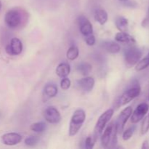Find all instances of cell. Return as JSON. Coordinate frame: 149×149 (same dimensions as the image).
<instances>
[{"label": "cell", "instance_id": "obj_18", "mask_svg": "<svg viewBox=\"0 0 149 149\" xmlns=\"http://www.w3.org/2000/svg\"><path fill=\"white\" fill-rule=\"evenodd\" d=\"M115 24H116V28L119 31L127 32L128 29V20L126 17L123 16H119L116 18L115 20Z\"/></svg>", "mask_w": 149, "mask_h": 149}, {"label": "cell", "instance_id": "obj_6", "mask_svg": "<svg viewBox=\"0 0 149 149\" xmlns=\"http://www.w3.org/2000/svg\"><path fill=\"white\" fill-rule=\"evenodd\" d=\"M142 57V52L135 47H131L125 52V61L127 66L132 67L136 65Z\"/></svg>", "mask_w": 149, "mask_h": 149}, {"label": "cell", "instance_id": "obj_16", "mask_svg": "<svg viewBox=\"0 0 149 149\" xmlns=\"http://www.w3.org/2000/svg\"><path fill=\"white\" fill-rule=\"evenodd\" d=\"M115 40L121 43H135V39L127 32L120 31L115 36Z\"/></svg>", "mask_w": 149, "mask_h": 149}, {"label": "cell", "instance_id": "obj_34", "mask_svg": "<svg viewBox=\"0 0 149 149\" xmlns=\"http://www.w3.org/2000/svg\"><path fill=\"white\" fill-rule=\"evenodd\" d=\"M148 57L149 58V53H148Z\"/></svg>", "mask_w": 149, "mask_h": 149}, {"label": "cell", "instance_id": "obj_31", "mask_svg": "<svg viewBox=\"0 0 149 149\" xmlns=\"http://www.w3.org/2000/svg\"><path fill=\"white\" fill-rule=\"evenodd\" d=\"M143 149H149V143H148V141H147V140H146L145 141H143V145H142V147H141Z\"/></svg>", "mask_w": 149, "mask_h": 149}, {"label": "cell", "instance_id": "obj_27", "mask_svg": "<svg viewBox=\"0 0 149 149\" xmlns=\"http://www.w3.org/2000/svg\"><path fill=\"white\" fill-rule=\"evenodd\" d=\"M149 130V114L146 117L144 118V119L143 120L142 125H141V134L142 135H145L146 133H147V132Z\"/></svg>", "mask_w": 149, "mask_h": 149}, {"label": "cell", "instance_id": "obj_9", "mask_svg": "<svg viewBox=\"0 0 149 149\" xmlns=\"http://www.w3.org/2000/svg\"><path fill=\"white\" fill-rule=\"evenodd\" d=\"M45 120L50 124H57L61 122V115L59 111L53 106H49L44 112Z\"/></svg>", "mask_w": 149, "mask_h": 149}, {"label": "cell", "instance_id": "obj_24", "mask_svg": "<svg viewBox=\"0 0 149 149\" xmlns=\"http://www.w3.org/2000/svg\"><path fill=\"white\" fill-rule=\"evenodd\" d=\"M38 142H39V138L36 136H33V135L27 137L24 141L25 145L29 147L34 146L35 145L37 144Z\"/></svg>", "mask_w": 149, "mask_h": 149}, {"label": "cell", "instance_id": "obj_12", "mask_svg": "<svg viewBox=\"0 0 149 149\" xmlns=\"http://www.w3.org/2000/svg\"><path fill=\"white\" fill-rule=\"evenodd\" d=\"M78 23L80 32L83 36H86L93 33V25L90 20L84 15H80L78 17Z\"/></svg>", "mask_w": 149, "mask_h": 149}, {"label": "cell", "instance_id": "obj_13", "mask_svg": "<svg viewBox=\"0 0 149 149\" xmlns=\"http://www.w3.org/2000/svg\"><path fill=\"white\" fill-rule=\"evenodd\" d=\"M77 86L79 90L85 93L92 91L95 86V79L91 77H86L77 81Z\"/></svg>", "mask_w": 149, "mask_h": 149}, {"label": "cell", "instance_id": "obj_35", "mask_svg": "<svg viewBox=\"0 0 149 149\" xmlns=\"http://www.w3.org/2000/svg\"><path fill=\"white\" fill-rule=\"evenodd\" d=\"M148 100H149V95H148Z\"/></svg>", "mask_w": 149, "mask_h": 149}, {"label": "cell", "instance_id": "obj_22", "mask_svg": "<svg viewBox=\"0 0 149 149\" xmlns=\"http://www.w3.org/2000/svg\"><path fill=\"white\" fill-rule=\"evenodd\" d=\"M47 125L45 122H39L33 123L31 125L30 129L33 132H43L44 131L46 130Z\"/></svg>", "mask_w": 149, "mask_h": 149}, {"label": "cell", "instance_id": "obj_30", "mask_svg": "<svg viewBox=\"0 0 149 149\" xmlns=\"http://www.w3.org/2000/svg\"><path fill=\"white\" fill-rule=\"evenodd\" d=\"M141 25H142L143 27L148 28V29H149V9H148V13H147L146 17L143 19V20L142 21Z\"/></svg>", "mask_w": 149, "mask_h": 149}, {"label": "cell", "instance_id": "obj_15", "mask_svg": "<svg viewBox=\"0 0 149 149\" xmlns=\"http://www.w3.org/2000/svg\"><path fill=\"white\" fill-rule=\"evenodd\" d=\"M71 72V67L67 63H61L57 66L55 73L61 78L66 77Z\"/></svg>", "mask_w": 149, "mask_h": 149}, {"label": "cell", "instance_id": "obj_14", "mask_svg": "<svg viewBox=\"0 0 149 149\" xmlns=\"http://www.w3.org/2000/svg\"><path fill=\"white\" fill-rule=\"evenodd\" d=\"M58 93V87L54 84H48L45 87L42 94V100L47 101L49 99L54 97Z\"/></svg>", "mask_w": 149, "mask_h": 149}, {"label": "cell", "instance_id": "obj_33", "mask_svg": "<svg viewBox=\"0 0 149 149\" xmlns=\"http://www.w3.org/2000/svg\"><path fill=\"white\" fill-rule=\"evenodd\" d=\"M119 1H127V0H119Z\"/></svg>", "mask_w": 149, "mask_h": 149}, {"label": "cell", "instance_id": "obj_28", "mask_svg": "<svg viewBox=\"0 0 149 149\" xmlns=\"http://www.w3.org/2000/svg\"><path fill=\"white\" fill-rule=\"evenodd\" d=\"M71 80L68 78H66V77H64V78H62V80L61 81V87L62 90H67L70 88L71 87Z\"/></svg>", "mask_w": 149, "mask_h": 149}, {"label": "cell", "instance_id": "obj_7", "mask_svg": "<svg viewBox=\"0 0 149 149\" xmlns=\"http://www.w3.org/2000/svg\"><path fill=\"white\" fill-rule=\"evenodd\" d=\"M132 108L131 106H127V107L125 108V109L122 111V112H121L120 114L118 116L117 119H116V123H115L118 133L123 131L124 127H125L129 118L132 115Z\"/></svg>", "mask_w": 149, "mask_h": 149}, {"label": "cell", "instance_id": "obj_21", "mask_svg": "<svg viewBox=\"0 0 149 149\" xmlns=\"http://www.w3.org/2000/svg\"><path fill=\"white\" fill-rule=\"evenodd\" d=\"M79 54V49L76 46H71L68 48V51L66 52V57L70 61H74L77 59Z\"/></svg>", "mask_w": 149, "mask_h": 149}, {"label": "cell", "instance_id": "obj_23", "mask_svg": "<svg viewBox=\"0 0 149 149\" xmlns=\"http://www.w3.org/2000/svg\"><path fill=\"white\" fill-rule=\"evenodd\" d=\"M149 66V58L146 57L144 58L143 59L140 60L138 63H137L136 65H135V70L138 71H143V70L146 69Z\"/></svg>", "mask_w": 149, "mask_h": 149}, {"label": "cell", "instance_id": "obj_17", "mask_svg": "<svg viewBox=\"0 0 149 149\" xmlns=\"http://www.w3.org/2000/svg\"><path fill=\"white\" fill-rule=\"evenodd\" d=\"M94 18L95 21L103 26L108 20V13L103 9L98 8L95 11Z\"/></svg>", "mask_w": 149, "mask_h": 149}, {"label": "cell", "instance_id": "obj_20", "mask_svg": "<svg viewBox=\"0 0 149 149\" xmlns=\"http://www.w3.org/2000/svg\"><path fill=\"white\" fill-rule=\"evenodd\" d=\"M93 67L89 63H81L77 66V70L83 76H87L92 71Z\"/></svg>", "mask_w": 149, "mask_h": 149}, {"label": "cell", "instance_id": "obj_2", "mask_svg": "<svg viewBox=\"0 0 149 149\" xmlns=\"http://www.w3.org/2000/svg\"><path fill=\"white\" fill-rule=\"evenodd\" d=\"M86 119V113L83 109H77L73 113L69 124V136H74L78 133Z\"/></svg>", "mask_w": 149, "mask_h": 149}, {"label": "cell", "instance_id": "obj_4", "mask_svg": "<svg viewBox=\"0 0 149 149\" xmlns=\"http://www.w3.org/2000/svg\"><path fill=\"white\" fill-rule=\"evenodd\" d=\"M133 87H130L119 98L117 99L116 103V109H119V107L125 106L126 104L129 103L130 102L132 101L133 99L138 97L141 93V87L139 85V83L136 82L133 84Z\"/></svg>", "mask_w": 149, "mask_h": 149}, {"label": "cell", "instance_id": "obj_8", "mask_svg": "<svg viewBox=\"0 0 149 149\" xmlns=\"http://www.w3.org/2000/svg\"><path fill=\"white\" fill-rule=\"evenodd\" d=\"M149 106L146 103H142L138 105L131 115V122L133 124L138 123L147 114Z\"/></svg>", "mask_w": 149, "mask_h": 149}, {"label": "cell", "instance_id": "obj_32", "mask_svg": "<svg viewBox=\"0 0 149 149\" xmlns=\"http://www.w3.org/2000/svg\"><path fill=\"white\" fill-rule=\"evenodd\" d=\"M1 7H2V4H1V1H0V10H1Z\"/></svg>", "mask_w": 149, "mask_h": 149}, {"label": "cell", "instance_id": "obj_25", "mask_svg": "<svg viewBox=\"0 0 149 149\" xmlns=\"http://www.w3.org/2000/svg\"><path fill=\"white\" fill-rule=\"evenodd\" d=\"M96 139L94 137V135H90V136L87 137L85 140V142H84V146H85V148L87 149H92L94 147Z\"/></svg>", "mask_w": 149, "mask_h": 149}, {"label": "cell", "instance_id": "obj_26", "mask_svg": "<svg viewBox=\"0 0 149 149\" xmlns=\"http://www.w3.org/2000/svg\"><path fill=\"white\" fill-rule=\"evenodd\" d=\"M135 129H136L135 126H131L130 127L126 130L123 132V135H122V138H123L124 141H128L129 139H130L132 138V135H133L134 132H135Z\"/></svg>", "mask_w": 149, "mask_h": 149}, {"label": "cell", "instance_id": "obj_29", "mask_svg": "<svg viewBox=\"0 0 149 149\" xmlns=\"http://www.w3.org/2000/svg\"><path fill=\"white\" fill-rule=\"evenodd\" d=\"M84 37H85L84 40H85L87 45H89V46H93L95 44V36L93 33L87 35V36H84Z\"/></svg>", "mask_w": 149, "mask_h": 149}, {"label": "cell", "instance_id": "obj_3", "mask_svg": "<svg viewBox=\"0 0 149 149\" xmlns=\"http://www.w3.org/2000/svg\"><path fill=\"white\" fill-rule=\"evenodd\" d=\"M117 130L115 124L113 122L109 124L105 130L104 132L102 134L101 139V145L103 148H111V147H114L117 143Z\"/></svg>", "mask_w": 149, "mask_h": 149}, {"label": "cell", "instance_id": "obj_5", "mask_svg": "<svg viewBox=\"0 0 149 149\" xmlns=\"http://www.w3.org/2000/svg\"><path fill=\"white\" fill-rule=\"evenodd\" d=\"M113 112H114L113 109H109L106 110L105 112H103L100 115V117L98 118L97 122H96L95 126L94 134H93V135H94V137L96 139H97L98 137L102 134L108 122L111 120V119L113 116Z\"/></svg>", "mask_w": 149, "mask_h": 149}, {"label": "cell", "instance_id": "obj_11", "mask_svg": "<svg viewBox=\"0 0 149 149\" xmlns=\"http://www.w3.org/2000/svg\"><path fill=\"white\" fill-rule=\"evenodd\" d=\"M1 141L3 144L6 146H15L20 143L22 141V136L16 132H9L4 134L1 137Z\"/></svg>", "mask_w": 149, "mask_h": 149}, {"label": "cell", "instance_id": "obj_1", "mask_svg": "<svg viewBox=\"0 0 149 149\" xmlns=\"http://www.w3.org/2000/svg\"><path fill=\"white\" fill-rule=\"evenodd\" d=\"M26 11L20 8H13L8 10L4 16V22L10 29H17L22 26L23 22L26 21Z\"/></svg>", "mask_w": 149, "mask_h": 149}, {"label": "cell", "instance_id": "obj_19", "mask_svg": "<svg viewBox=\"0 0 149 149\" xmlns=\"http://www.w3.org/2000/svg\"><path fill=\"white\" fill-rule=\"evenodd\" d=\"M103 47L107 52L112 54H116L120 51V46L114 42H103Z\"/></svg>", "mask_w": 149, "mask_h": 149}, {"label": "cell", "instance_id": "obj_10", "mask_svg": "<svg viewBox=\"0 0 149 149\" xmlns=\"http://www.w3.org/2000/svg\"><path fill=\"white\" fill-rule=\"evenodd\" d=\"M23 51V44L18 38H13L10 45L6 47V52L10 55H18Z\"/></svg>", "mask_w": 149, "mask_h": 149}]
</instances>
